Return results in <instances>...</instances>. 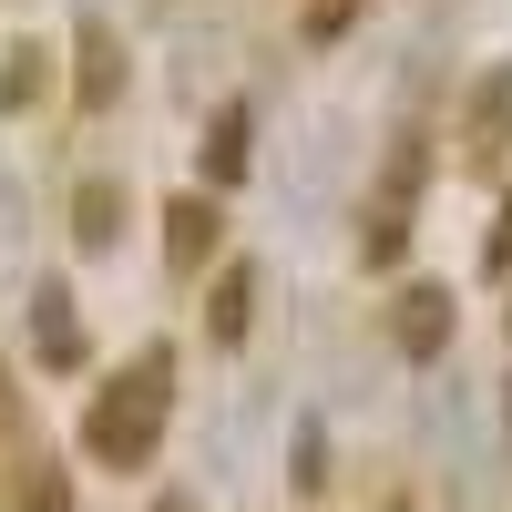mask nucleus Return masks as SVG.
Listing matches in <instances>:
<instances>
[{
    "instance_id": "obj_1",
    "label": "nucleus",
    "mask_w": 512,
    "mask_h": 512,
    "mask_svg": "<svg viewBox=\"0 0 512 512\" xmlns=\"http://www.w3.org/2000/svg\"><path fill=\"white\" fill-rule=\"evenodd\" d=\"M164 420H175V359L144 349V359H123L93 410H82V451L103 461V472H144V461L164 451Z\"/></svg>"
},
{
    "instance_id": "obj_2",
    "label": "nucleus",
    "mask_w": 512,
    "mask_h": 512,
    "mask_svg": "<svg viewBox=\"0 0 512 512\" xmlns=\"http://www.w3.org/2000/svg\"><path fill=\"white\" fill-rule=\"evenodd\" d=\"M72 103L82 113H113L123 103V31L113 21H82L72 31Z\"/></svg>"
},
{
    "instance_id": "obj_3",
    "label": "nucleus",
    "mask_w": 512,
    "mask_h": 512,
    "mask_svg": "<svg viewBox=\"0 0 512 512\" xmlns=\"http://www.w3.org/2000/svg\"><path fill=\"white\" fill-rule=\"evenodd\" d=\"M390 338H400L410 359H441V349H451V287H441V277H410V287L390 297Z\"/></svg>"
},
{
    "instance_id": "obj_4",
    "label": "nucleus",
    "mask_w": 512,
    "mask_h": 512,
    "mask_svg": "<svg viewBox=\"0 0 512 512\" xmlns=\"http://www.w3.org/2000/svg\"><path fill=\"white\" fill-rule=\"evenodd\" d=\"M31 359L41 369H82V318H72V287H31Z\"/></svg>"
},
{
    "instance_id": "obj_5",
    "label": "nucleus",
    "mask_w": 512,
    "mask_h": 512,
    "mask_svg": "<svg viewBox=\"0 0 512 512\" xmlns=\"http://www.w3.org/2000/svg\"><path fill=\"white\" fill-rule=\"evenodd\" d=\"M216 195H175V205H164V267H175V277H195L205 267V256H216Z\"/></svg>"
},
{
    "instance_id": "obj_6",
    "label": "nucleus",
    "mask_w": 512,
    "mask_h": 512,
    "mask_svg": "<svg viewBox=\"0 0 512 512\" xmlns=\"http://www.w3.org/2000/svg\"><path fill=\"white\" fill-rule=\"evenodd\" d=\"M246 164H256V113L226 103L216 123H205V185H246Z\"/></svg>"
},
{
    "instance_id": "obj_7",
    "label": "nucleus",
    "mask_w": 512,
    "mask_h": 512,
    "mask_svg": "<svg viewBox=\"0 0 512 512\" xmlns=\"http://www.w3.org/2000/svg\"><path fill=\"white\" fill-rule=\"evenodd\" d=\"M113 236H123V185H113V175H82V185H72V246L103 256Z\"/></svg>"
},
{
    "instance_id": "obj_8",
    "label": "nucleus",
    "mask_w": 512,
    "mask_h": 512,
    "mask_svg": "<svg viewBox=\"0 0 512 512\" xmlns=\"http://www.w3.org/2000/svg\"><path fill=\"white\" fill-rule=\"evenodd\" d=\"M246 328H256V267H226L216 297H205V338H216V349H236Z\"/></svg>"
},
{
    "instance_id": "obj_9",
    "label": "nucleus",
    "mask_w": 512,
    "mask_h": 512,
    "mask_svg": "<svg viewBox=\"0 0 512 512\" xmlns=\"http://www.w3.org/2000/svg\"><path fill=\"white\" fill-rule=\"evenodd\" d=\"M52 93V52L41 41H0V113H31Z\"/></svg>"
},
{
    "instance_id": "obj_10",
    "label": "nucleus",
    "mask_w": 512,
    "mask_h": 512,
    "mask_svg": "<svg viewBox=\"0 0 512 512\" xmlns=\"http://www.w3.org/2000/svg\"><path fill=\"white\" fill-rule=\"evenodd\" d=\"M359 11H369V0H297V41H308V52H328V41L349 31Z\"/></svg>"
},
{
    "instance_id": "obj_11",
    "label": "nucleus",
    "mask_w": 512,
    "mask_h": 512,
    "mask_svg": "<svg viewBox=\"0 0 512 512\" xmlns=\"http://www.w3.org/2000/svg\"><path fill=\"white\" fill-rule=\"evenodd\" d=\"M287 482H297V502L328 492V431H318V420H297V472H287Z\"/></svg>"
},
{
    "instance_id": "obj_12",
    "label": "nucleus",
    "mask_w": 512,
    "mask_h": 512,
    "mask_svg": "<svg viewBox=\"0 0 512 512\" xmlns=\"http://www.w3.org/2000/svg\"><path fill=\"white\" fill-rule=\"evenodd\" d=\"M21 512H72V482L52 472V461H41V472L21 482Z\"/></svg>"
},
{
    "instance_id": "obj_13",
    "label": "nucleus",
    "mask_w": 512,
    "mask_h": 512,
    "mask_svg": "<svg viewBox=\"0 0 512 512\" xmlns=\"http://www.w3.org/2000/svg\"><path fill=\"white\" fill-rule=\"evenodd\" d=\"M482 267H512V216L492 226V246H482Z\"/></svg>"
},
{
    "instance_id": "obj_14",
    "label": "nucleus",
    "mask_w": 512,
    "mask_h": 512,
    "mask_svg": "<svg viewBox=\"0 0 512 512\" xmlns=\"http://www.w3.org/2000/svg\"><path fill=\"white\" fill-rule=\"evenodd\" d=\"M154 512H205V502H195V492H164V502H154Z\"/></svg>"
},
{
    "instance_id": "obj_15",
    "label": "nucleus",
    "mask_w": 512,
    "mask_h": 512,
    "mask_svg": "<svg viewBox=\"0 0 512 512\" xmlns=\"http://www.w3.org/2000/svg\"><path fill=\"white\" fill-rule=\"evenodd\" d=\"M390 512H410V502H390Z\"/></svg>"
}]
</instances>
